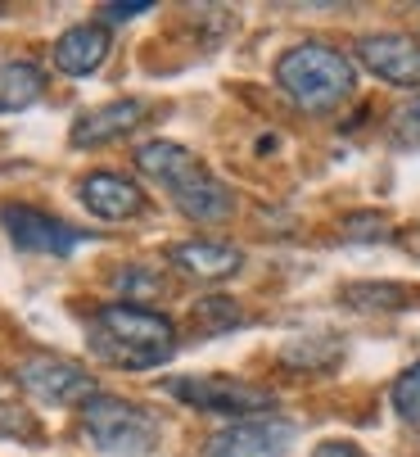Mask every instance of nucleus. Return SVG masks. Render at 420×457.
I'll return each instance as SVG.
<instances>
[{"mask_svg": "<svg viewBox=\"0 0 420 457\" xmlns=\"http://www.w3.org/2000/svg\"><path fill=\"white\" fill-rule=\"evenodd\" d=\"M86 345L118 371H150L177 353V326L150 303H100L86 326Z\"/></svg>", "mask_w": 420, "mask_h": 457, "instance_id": "f257e3e1", "label": "nucleus"}, {"mask_svg": "<svg viewBox=\"0 0 420 457\" xmlns=\"http://www.w3.org/2000/svg\"><path fill=\"white\" fill-rule=\"evenodd\" d=\"M136 168L145 172L150 181H159L172 195V204L190 222L213 227V222H226L235 213L231 186H222L213 172L203 168V159L194 150H185L177 141H145V145L136 150Z\"/></svg>", "mask_w": 420, "mask_h": 457, "instance_id": "f03ea898", "label": "nucleus"}, {"mask_svg": "<svg viewBox=\"0 0 420 457\" xmlns=\"http://www.w3.org/2000/svg\"><path fill=\"white\" fill-rule=\"evenodd\" d=\"M276 82L299 109L330 113L358 87V69L339 46L330 41H299L276 59Z\"/></svg>", "mask_w": 420, "mask_h": 457, "instance_id": "7ed1b4c3", "label": "nucleus"}, {"mask_svg": "<svg viewBox=\"0 0 420 457\" xmlns=\"http://www.w3.org/2000/svg\"><path fill=\"white\" fill-rule=\"evenodd\" d=\"M82 435L109 457H150L163 439V421L145 403L100 395L82 408Z\"/></svg>", "mask_w": 420, "mask_h": 457, "instance_id": "20e7f679", "label": "nucleus"}, {"mask_svg": "<svg viewBox=\"0 0 420 457\" xmlns=\"http://www.w3.org/2000/svg\"><path fill=\"white\" fill-rule=\"evenodd\" d=\"M168 395L199 408V412H213V417H258V412H271L276 408V395L267 389H253L244 380H231V376H172L168 380Z\"/></svg>", "mask_w": 420, "mask_h": 457, "instance_id": "39448f33", "label": "nucleus"}, {"mask_svg": "<svg viewBox=\"0 0 420 457\" xmlns=\"http://www.w3.org/2000/svg\"><path fill=\"white\" fill-rule=\"evenodd\" d=\"M19 385L50 408H86L91 399H100V380L82 362H68V358H54V353L28 358L19 367Z\"/></svg>", "mask_w": 420, "mask_h": 457, "instance_id": "423d86ee", "label": "nucleus"}, {"mask_svg": "<svg viewBox=\"0 0 420 457\" xmlns=\"http://www.w3.org/2000/svg\"><path fill=\"white\" fill-rule=\"evenodd\" d=\"M299 439V426L285 417H249L208 435L203 457H285Z\"/></svg>", "mask_w": 420, "mask_h": 457, "instance_id": "0eeeda50", "label": "nucleus"}, {"mask_svg": "<svg viewBox=\"0 0 420 457\" xmlns=\"http://www.w3.org/2000/svg\"><path fill=\"white\" fill-rule=\"evenodd\" d=\"M0 227L5 236L28 249V253H50V258H68L78 245H82V231L68 227L63 218L45 213V209H32V204H5L0 209Z\"/></svg>", "mask_w": 420, "mask_h": 457, "instance_id": "6e6552de", "label": "nucleus"}, {"mask_svg": "<svg viewBox=\"0 0 420 457\" xmlns=\"http://www.w3.org/2000/svg\"><path fill=\"white\" fill-rule=\"evenodd\" d=\"M353 54L362 59V69L375 73L380 82L420 91V41L416 37H407V32H371V37L358 41Z\"/></svg>", "mask_w": 420, "mask_h": 457, "instance_id": "1a4fd4ad", "label": "nucleus"}, {"mask_svg": "<svg viewBox=\"0 0 420 457\" xmlns=\"http://www.w3.org/2000/svg\"><path fill=\"white\" fill-rule=\"evenodd\" d=\"M78 200L100 222H127L145 209V190L122 172H91V177L78 181Z\"/></svg>", "mask_w": 420, "mask_h": 457, "instance_id": "9d476101", "label": "nucleus"}, {"mask_svg": "<svg viewBox=\"0 0 420 457\" xmlns=\"http://www.w3.org/2000/svg\"><path fill=\"white\" fill-rule=\"evenodd\" d=\"M150 118V104L145 100H109V104H95L86 113L73 118V145L78 150H95V145H109L127 132H136L140 122Z\"/></svg>", "mask_w": 420, "mask_h": 457, "instance_id": "9b49d317", "label": "nucleus"}, {"mask_svg": "<svg viewBox=\"0 0 420 457\" xmlns=\"http://www.w3.org/2000/svg\"><path fill=\"white\" fill-rule=\"evenodd\" d=\"M109 59V28L104 23H78L54 41V69L68 78H91Z\"/></svg>", "mask_w": 420, "mask_h": 457, "instance_id": "f8f14e48", "label": "nucleus"}, {"mask_svg": "<svg viewBox=\"0 0 420 457\" xmlns=\"http://www.w3.org/2000/svg\"><path fill=\"white\" fill-rule=\"evenodd\" d=\"M240 263L244 253L222 240H181L172 249V268H181L194 281H226L231 272H240Z\"/></svg>", "mask_w": 420, "mask_h": 457, "instance_id": "ddd939ff", "label": "nucleus"}, {"mask_svg": "<svg viewBox=\"0 0 420 457\" xmlns=\"http://www.w3.org/2000/svg\"><path fill=\"white\" fill-rule=\"evenodd\" d=\"M45 91V73L28 59H14V63H0V113H23L41 100Z\"/></svg>", "mask_w": 420, "mask_h": 457, "instance_id": "4468645a", "label": "nucleus"}, {"mask_svg": "<svg viewBox=\"0 0 420 457\" xmlns=\"http://www.w3.org/2000/svg\"><path fill=\"white\" fill-rule=\"evenodd\" d=\"M343 358V340L339 336H303V340H290L280 362L285 367H330Z\"/></svg>", "mask_w": 420, "mask_h": 457, "instance_id": "2eb2a0df", "label": "nucleus"}, {"mask_svg": "<svg viewBox=\"0 0 420 457\" xmlns=\"http://www.w3.org/2000/svg\"><path fill=\"white\" fill-rule=\"evenodd\" d=\"M339 299H343L348 308H358V312H393V308H402L411 295H407L402 286H343Z\"/></svg>", "mask_w": 420, "mask_h": 457, "instance_id": "dca6fc26", "label": "nucleus"}, {"mask_svg": "<svg viewBox=\"0 0 420 457\" xmlns=\"http://www.w3.org/2000/svg\"><path fill=\"white\" fill-rule=\"evenodd\" d=\"M194 321H199L203 336H218V331H235V326L244 321V312H240V303L226 299V295H208V299L194 303Z\"/></svg>", "mask_w": 420, "mask_h": 457, "instance_id": "f3484780", "label": "nucleus"}, {"mask_svg": "<svg viewBox=\"0 0 420 457\" xmlns=\"http://www.w3.org/2000/svg\"><path fill=\"white\" fill-rule=\"evenodd\" d=\"M389 403H393V412H398L402 421H420V358L393 380Z\"/></svg>", "mask_w": 420, "mask_h": 457, "instance_id": "a211bd4d", "label": "nucleus"}, {"mask_svg": "<svg viewBox=\"0 0 420 457\" xmlns=\"http://www.w3.org/2000/svg\"><path fill=\"white\" fill-rule=\"evenodd\" d=\"M113 290L122 295V303H145V299H154L163 290V281L150 268H127V272L113 277Z\"/></svg>", "mask_w": 420, "mask_h": 457, "instance_id": "6ab92c4d", "label": "nucleus"}, {"mask_svg": "<svg viewBox=\"0 0 420 457\" xmlns=\"http://www.w3.org/2000/svg\"><path fill=\"white\" fill-rule=\"evenodd\" d=\"M389 137H393L398 150H420V96H411V100L393 113Z\"/></svg>", "mask_w": 420, "mask_h": 457, "instance_id": "aec40b11", "label": "nucleus"}, {"mask_svg": "<svg viewBox=\"0 0 420 457\" xmlns=\"http://www.w3.org/2000/svg\"><path fill=\"white\" fill-rule=\"evenodd\" d=\"M343 236L358 240V245H375V240L389 236V222H384L380 213H353V218L343 222Z\"/></svg>", "mask_w": 420, "mask_h": 457, "instance_id": "412c9836", "label": "nucleus"}, {"mask_svg": "<svg viewBox=\"0 0 420 457\" xmlns=\"http://www.w3.org/2000/svg\"><path fill=\"white\" fill-rule=\"evenodd\" d=\"M0 435H10V439H37L32 412L19 408V403H0Z\"/></svg>", "mask_w": 420, "mask_h": 457, "instance_id": "4be33fe9", "label": "nucleus"}, {"mask_svg": "<svg viewBox=\"0 0 420 457\" xmlns=\"http://www.w3.org/2000/svg\"><path fill=\"white\" fill-rule=\"evenodd\" d=\"M312 457H366V453L358 444H348V439H325V444H317Z\"/></svg>", "mask_w": 420, "mask_h": 457, "instance_id": "5701e85b", "label": "nucleus"}, {"mask_svg": "<svg viewBox=\"0 0 420 457\" xmlns=\"http://www.w3.org/2000/svg\"><path fill=\"white\" fill-rule=\"evenodd\" d=\"M154 5H104L100 19H140V14H150Z\"/></svg>", "mask_w": 420, "mask_h": 457, "instance_id": "b1692460", "label": "nucleus"}]
</instances>
